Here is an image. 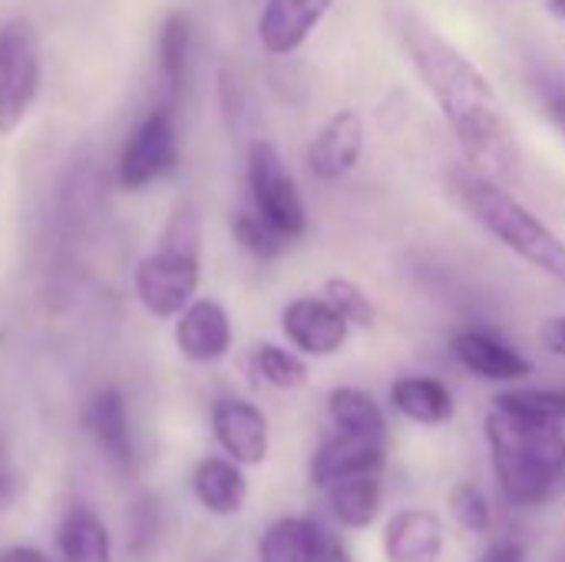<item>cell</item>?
<instances>
[{
    "instance_id": "11",
    "label": "cell",
    "mask_w": 565,
    "mask_h": 562,
    "mask_svg": "<svg viewBox=\"0 0 565 562\" xmlns=\"http://www.w3.org/2000/svg\"><path fill=\"white\" fill-rule=\"evenodd\" d=\"M172 341L179 348V354L192 364H218L228 358L232 344H235V328L232 318L225 311V305H218L215 298H195L172 328Z\"/></svg>"
},
{
    "instance_id": "18",
    "label": "cell",
    "mask_w": 565,
    "mask_h": 562,
    "mask_svg": "<svg viewBox=\"0 0 565 562\" xmlns=\"http://www.w3.org/2000/svg\"><path fill=\"white\" fill-rule=\"evenodd\" d=\"M391 404L401 417L420 424V427H440L454 417V394L440 378H397L391 384Z\"/></svg>"
},
{
    "instance_id": "22",
    "label": "cell",
    "mask_w": 565,
    "mask_h": 562,
    "mask_svg": "<svg viewBox=\"0 0 565 562\" xmlns=\"http://www.w3.org/2000/svg\"><path fill=\"white\" fill-rule=\"evenodd\" d=\"M328 414L341 434L364 437V441L387 437V421H384L381 404L361 388H334L328 394Z\"/></svg>"
},
{
    "instance_id": "27",
    "label": "cell",
    "mask_w": 565,
    "mask_h": 562,
    "mask_svg": "<svg viewBox=\"0 0 565 562\" xmlns=\"http://www.w3.org/2000/svg\"><path fill=\"white\" fill-rule=\"evenodd\" d=\"M232 235H235V242H238V248H245L252 258H258V262H271V258H278L281 252H285V238L268 225V222H262L255 212H238L235 219H232Z\"/></svg>"
},
{
    "instance_id": "30",
    "label": "cell",
    "mask_w": 565,
    "mask_h": 562,
    "mask_svg": "<svg viewBox=\"0 0 565 562\" xmlns=\"http://www.w3.org/2000/svg\"><path fill=\"white\" fill-rule=\"evenodd\" d=\"M477 562H526V550L516 540H497Z\"/></svg>"
},
{
    "instance_id": "8",
    "label": "cell",
    "mask_w": 565,
    "mask_h": 562,
    "mask_svg": "<svg viewBox=\"0 0 565 562\" xmlns=\"http://www.w3.org/2000/svg\"><path fill=\"white\" fill-rule=\"evenodd\" d=\"M212 434L222 447V454L245 467H262L268 460L271 450V431H268V417L262 414V407H255L252 401L242 397H222L212 407Z\"/></svg>"
},
{
    "instance_id": "12",
    "label": "cell",
    "mask_w": 565,
    "mask_h": 562,
    "mask_svg": "<svg viewBox=\"0 0 565 562\" xmlns=\"http://www.w3.org/2000/svg\"><path fill=\"white\" fill-rule=\"evenodd\" d=\"M450 351L460 361V368H467L473 378H483V381L513 384L533 374V361L513 344H507L503 338H497L493 331L463 328L450 338Z\"/></svg>"
},
{
    "instance_id": "31",
    "label": "cell",
    "mask_w": 565,
    "mask_h": 562,
    "mask_svg": "<svg viewBox=\"0 0 565 562\" xmlns=\"http://www.w3.org/2000/svg\"><path fill=\"white\" fill-rule=\"evenodd\" d=\"M546 106H550V116H553V123L559 126V132L565 136V83L553 86V89L546 93Z\"/></svg>"
},
{
    "instance_id": "3",
    "label": "cell",
    "mask_w": 565,
    "mask_h": 562,
    "mask_svg": "<svg viewBox=\"0 0 565 562\" xmlns=\"http://www.w3.org/2000/svg\"><path fill=\"white\" fill-rule=\"evenodd\" d=\"M199 282H202V219L192 202H179L162 229L159 248L136 262L132 291L152 318L175 321L195 301Z\"/></svg>"
},
{
    "instance_id": "4",
    "label": "cell",
    "mask_w": 565,
    "mask_h": 562,
    "mask_svg": "<svg viewBox=\"0 0 565 562\" xmlns=\"http://www.w3.org/2000/svg\"><path fill=\"white\" fill-rule=\"evenodd\" d=\"M457 195L463 209L516 258L540 275L565 285V242L513 192L477 172H457Z\"/></svg>"
},
{
    "instance_id": "25",
    "label": "cell",
    "mask_w": 565,
    "mask_h": 562,
    "mask_svg": "<svg viewBox=\"0 0 565 562\" xmlns=\"http://www.w3.org/2000/svg\"><path fill=\"white\" fill-rule=\"evenodd\" d=\"M252 368L275 391H298L301 384H308V364H305V358L298 351L281 348V344H271V341L255 344Z\"/></svg>"
},
{
    "instance_id": "14",
    "label": "cell",
    "mask_w": 565,
    "mask_h": 562,
    "mask_svg": "<svg viewBox=\"0 0 565 562\" xmlns=\"http://www.w3.org/2000/svg\"><path fill=\"white\" fill-rule=\"evenodd\" d=\"M381 547L387 562H440L447 547V530L434 510L407 507L384 523Z\"/></svg>"
},
{
    "instance_id": "6",
    "label": "cell",
    "mask_w": 565,
    "mask_h": 562,
    "mask_svg": "<svg viewBox=\"0 0 565 562\" xmlns=\"http://www.w3.org/2000/svg\"><path fill=\"white\" fill-rule=\"evenodd\" d=\"M40 50L36 33L23 20L0 26V136H10L40 96Z\"/></svg>"
},
{
    "instance_id": "28",
    "label": "cell",
    "mask_w": 565,
    "mask_h": 562,
    "mask_svg": "<svg viewBox=\"0 0 565 562\" xmlns=\"http://www.w3.org/2000/svg\"><path fill=\"white\" fill-rule=\"evenodd\" d=\"M450 513L454 520L467 530V533H487L493 527V507H490V497L470 484V480H460L454 490H450Z\"/></svg>"
},
{
    "instance_id": "20",
    "label": "cell",
    "mask_w": 565,
    "mask_h": 562,
    "mask_svg": "<svg viewBox=\"0 0 565 562\" xmlns=\"http://www.w3.org/2000/svg\"><path fill=\"white\" fill-rule=\"evenodd\" d=\"M328 507H331V517L344 530H367L381 517L384 487H381L377 474L338 480V484L328 487Z\"/></svg>"
},
{
    "instance_id": "36",
    "label": "cell",
    "mask_w": 565,
    "mask_h": 562,
    "mask_svg": "<svg viewBox=\"0 0 565 562\" xmlns=\"http://www.w3.org/2000/svg\"><path fill=\"white\" fill-rule=\"evenodd\" d=\"M40 562H53V560H46V556H43V560H40Z\"/></svg>"
},
{
    "instance_id": "1",
    "label": "cell",
    "mask_w": 565,
    "mask_h": 562,
    "mask_svg": "<svg viewBox=\"0 0 565 562\" xmlns=\"http://www.w3.org/2000/svg\"><path fill=\"white\" fill-rule=\"evenodd\" d=\"M401 40L473 172L493 182L513 179L520 169V142L490 76L424 20L404 17Z\"/></svg>"
},
{
    "instance_id": "26",
    "label": "cell",
    "mask_w": 565,
    "mask_h": 562,
    "mask_svg": "<svg viewBox=\"0 0 565 562\" xmlns=\"http://www.w3.org/2000/svg\"><path fill=\"white\" fill-rule=\"evenodd\" d=\"M324 301L351 325V328H374L377 321V305L374 298L364 291V285H358L354 278L334 275L324 282Z\"/></svg>"
},
{
    "instance_id": "15",
    "label": "cell",
    "mask_w": 565,
    "mask_h": 562,
    "mask_svg": "<svg viewBox=\"0 0 565 562\" xmlns=\"http://www.w3.org/2000/svg\"><path fill=\"white\" fill-rule=\"evenodd\" d=\"M384 467V441H364L351 434H334L324 441L308 464V477L315 487H331L348 477H367Z\"/></svg>"
},
{
    "instance_id": "33",
    "label": "cell",
    "mask_w": 565,
    "mask_h": 562,
    "mask_svg": "<svg viewBox=\"0 0 565 562\" xmlns=\"http://www.w3.org/2000/svg\"><path fill=\"white\" fill-rule=\"evenodd\" d=\"M43 560V553L40 550H33V547H10V550H3L0 553V562H40Z\"/></svg>"
},
{
    "instance_id": "10",
    "label": "cell",
    "mask_w": 565,
    "mask_h": 562,
    "mask_svg": "<svg viewBox=\"0 0 565 562\" xmlns=\"http://www.w3.org/2000/svg\"><path fill=\"white\" fill-rule=\"evenodd\" d=\"M281 335L301 358H331L348 344L351 325L324 298H295L281 308Z\"/></svg>"
},
{
    "instance_id": "21",
    "label": "cell",
    "mask_w": 565,
    "mask_h": 562,
    "mask_svg": "<svg viewBox=\"0 0 565 562\" xmlns=\"http://www.w3.org/2000/svg\"><path fill=\"white\" fill-rule=\"evenodd\" d=\"M56 550L63 562H113V537L93 510L73 507L60 520Z\"/></svg>"
},
{
    "instance_id": "32",
    "label": "cell",
    "mask_w": 565,
    "mask_h": 562,
    "mask_svg": "<svg viewBox=\"0 0 565 562\" xmlns=\"http://www.w3.org/2000/svg\"><path fill=\"white\" fill-rule=\"evenodd\" d=\"M315 562H351L348 556V550H344V543L334 537V533H324V543H321V553H318V560Z\"/></svg>"
},
{
    "instance_id": "13",
    "label": "cell",
    "mask_w": 565,
    "mask_h": 562,
    "mask_svg": "<svg viewBox=\"0 0 565 562\" xmlns=\"http://www.w3.org/2000/svg\"><path fill=\"white\" fill-rule=\"evenodd\" d=\"M334 0H265L258 17V40L271 56H288L308 43Z\"/></svg>"
},
{
    "instance_id": "34",
    "label": "cell",
    "mask_w": 565,
    "mask_h": 562,
    "mask_svg": "<svg viewBox=\"0 0 565 562\" xmlns=\"http://www.w3.org/2000/svg\"><path fill=\"white\" fill-rule=\"evenodd\" d=\"M550 3V10L556 13V17H563L565 20V0H546Z\"/></svg>"
},
{
    "instance_id": "17",
    "label": "cell",
    "mask_w": 565,
    "mask_h": 562,
    "mask_svg": "<svg viewBox=\"0 0 565 562\" xmlns=\"http://www.w3.org/2000/svg\"><path fill=\"white\" fill-rule=\"evenodd\" d=\"M192 494L212 517H238L248 500V480L228 457H205L192 470Z\"/></svg>"
},
{
    "instance_id": "24",
    "label": "cell",
    "mask_w": 565,
    "mask_h": 562,
    "mask_svg": "<svg viewBox=\"0 0 565 562\" xmlns=\"http://www.w3.org/2000/svg\"><path fill=\"white\" fill-rule=\"evenodd\" d=\"M189 50H192V23L185 13H169L159 30V70L166 83L169 103L182 96L185 73H189Z\"/></svg>"
},
{
    "instance_id": "23",
    "label": "cell",
    "mask_w": 565,
    "mask_h": 562,
    "mask_svg": "<svg viewBox=\"0 0 565 562\" xmlns=\"http://www.w3.org/2000/svg\"><path fill=\"white\" fill-rule=\"evenodd\" d=\"M493 411L516 424L530 427H559L565 424V391L526 388V391H500L493 397Z\"/></svg>"
},
{
    "instance_id": "16",
    "label": "cell",
    "mask_w": 565,
    "mask_h": 562,
    "mask_svg": "<svg viewBox=\"0 0 565 562\" xmlns=\"http://www.w3.org/2000/svg\"><path fill=\"white\" fill-rule=\"evenodd\" d=\"M86 431L93 434L96 447L119 470H132V464H136V441H132V424H129L126 397L116 388H103V391H96L89 397V404H86Z\"/></svg>"
},
{
    "instance_id": "9",
    "label": "cell",
    "mask_w": 565,
    "mask_h": 562,
    "mask_svg": "<svg viewBox=\"0 0 565 562\" xmlns=\"http://www.w3.org/2000/svg\"><path fill=\"white\" fill-rule=\"evenodd\" d=\"M367 129L358 109H338L308 142V169L321 182H338L351 176L364 156Z\"/></svg>"
},
{
    "instance_id": "35",
    "label": "cell",
    "mask_w": 565,
    "mask_h": 562,
    "mask_svg": "<svg viewBox=\"0 0 565 562\" xmlns=\"http://www.w3.org/2000/svg\"><path fill=\"white\" fill-rule=\"evenodd\" d=\"M556 562H565V553H563V556H559V560H556Z\"/></svg>"
},
{
    "instance_id": "2",
    "label": "cell",
    "mask_w": 565,
    "mask_h": 562,
    "mask_svg": "<svg viewBox=\"0 0 565 562\" xmlns=\"http://www.w3.org/2000/svg\"><path fill=\"white\" fill-rule=\"evenodd\" d=\"M483 434L507 503L543 507L559 490L565 477V434L559 427H530L490 411Z\"/></svg>"
},
{
    "instance_id": "29",
    "label": "cell",
    "mask_w": 565,
    "mask_h": 562,
    "mask_svg": "<svg viewBox=\"0 0 565 562\" xmlns=\"http://www.w3.org/2000/svg\"><path fill=\"white\" fill-rule=\"evenodd\" d=\"M540 344L556 354V358H565V315H556V318H546L543 328H540Z\"/></svg>"
},
{
    "instance_id": "5",
    "label": "cell",
    "mask_w": 565,
    "mask_h": 562,
    "mask_svg": "<svg viewBox=\"0 0 565 562\" xmlns=\"http://www.w3.org/2000/svg\"><path fill=\"white\" fill-rule=\"evenodd\" d=\"M248 189L255 202V215L268 222L288 245L308 232V209L301 189L285 166L281 152L268 139H255L248 149Z\"/></svg>"
},
{
    "instance_id": "7",
    "label": "cell",
    "mask_w": 565,
    "mask_h": 562,
    "mask_svg": "<svg viewBox=\"0 0 565 562\" xmlns=\"http://www.w3.org/2000/svg\"><path fill=\"white\" fill-rule=\"evenodd\" d=\"M179 162V136L169 106L149 109L132 136L126 139L116 159V182L126 192H142L162 176H169Z\"/></svg>"
},
{
    "instance_id": "19",
    "label": "cell",
    "mask_w": 565,
    "mask_h": 562,
    "mask_svg": "<svg viewBox=\"0 0 565 562\" xmlns=\"http://www.w3.org/2000/svg\"><path fill=\"white\" fill-rule=\"evenodd\" d=\"M324 530L308 517H281L258 540V562H315Z\"/></svg>"
}]
</instances>
